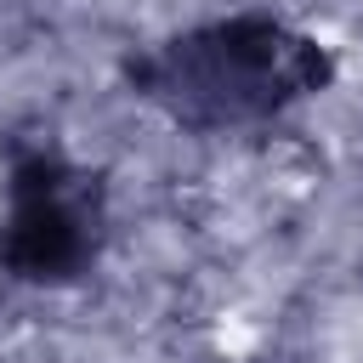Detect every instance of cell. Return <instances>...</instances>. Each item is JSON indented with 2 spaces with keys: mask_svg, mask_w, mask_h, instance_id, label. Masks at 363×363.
<instances>
[{
  "mask_svg": "<svg viewBox=\"0 0 363 363\" xmlns=\"http://www.w3.org/2000/svg\"><path fill=\"white\" fill-rule=\"evenodd\" d=\"M329 79L335 51L272 11H233L216 23H193L119 62V85L130 102L199 136L267 125L295 102L329 91Z\"/></svg>",
  "mask_w": 363,
  "mask_h": 363,
  "instance_id": "cell-1",
  "label": "cell"
},
{
  "mask_svg": "<svg viewBox=\"0 0 363 363\" xmlns=\"http://www.w3.org/2000/svg\"><path fill=\"white\" fill-rule=\"evenodd\" d=\"M108 244V182L57 147H23L6 170L0 272L28 289L79 284Z\"/></svg>",
  "mask_w": 363,
  "mask_h": 363,
  "instance_id": "cell-2",
  "label": "cell"
}]
</instances>
